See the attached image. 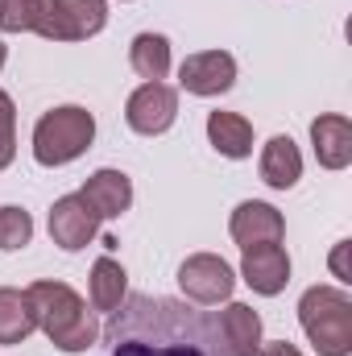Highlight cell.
Listing matches in <instances>:
<instances>
[{"mask_svg":"<svg viewBox=\"0 0 352 356\" xmlns=\"http://www.w3.org/2000/svg\"><path fill=\"white\" fill-rule=\"evenodd\" d=\"M112 356H232L216 315L162 294H129L99 332Z\"/></svg>","mask_w":352,"mask_h":356,"instance_id":"6da1fadb","label":"cell"},{"mask_svg":"<svg viewBox=\"0 0 352 356\" xmlns=\"http://www.w3.org/2000/svg\"><path fill=\"white\" fill-rule=\"evenodd\" d=\"M79 199L95 211V220H116V216H125L133 207V182H129L125 170L104 166L79 186Z\"/></svg>","mask_w":352,"mask_h":356,"instance_id":"7c38bea8","label":"cell"},{"mask_svg":"<svg viewBox=\"0 0 352 356\" xmlns=\"http://www.w3.org/2000/svg\"><path fill=\"white\" fill-rule=\"evenodd\" d=\"M298 323L319 356H352V298L340 286H311L298 298Z\"/></svg>","mask_w":352,"mask_h":356,"instance_id":"3957f363","label":"cell"},{"mask_svg":"<svg viewBox=\"0 0 352 356\" xmlns=\"http://www.w3.org/2000/svg\"><path fill=\"white\" fill-rule=\"evenodd\" d=\"M4 58H8V46L0 42V71H4Z\"/></svg>","mask_w":352,"mask_h":356,"instance_id":"d4e9b609","label":"cell"},{"mask_svg":"<svg viewBox=\"0 0 352 356\" xmlns=\"http://www.w3.org/2000/svg\"><path fill=\"white\" fill-rule=\"evenodd\" d=\"M129 67L145 83H162L170 75V42L162 33H137L129 46Z\"/></svg>","mask_w":352,"mask_h":356,"instance_id":"d6986e66","label":"cell"},{"mask_svg":"<svg viewBox=\"0 0 352 356\" xmlns=\"http://www.w3.org/2000/svg\"><path fill=\"white\" fill-rule=\"evenodd\" d=\"M349 245H352V241H340V245L332 249V273H336L340 282H349V266H344V257H349Z\"/></svg>","mask_w":352,"mask_h":356,"instance_id":"cb8c5ba5","label":"cell"},{"mask_svg":"<svg viewBox=\"0 0 352 356\" xmlns=\"http://www.w3.org/2000/svg\"><path fill=\"white\" fill-rule=\"evenodd\" d=\"M95 141V116L79 104H63L50 108L38 124H33V158L38 166L54 170V166H71L75 158H83Z\"/></svg>","mask_w":352,"mask_h":356,"instance_id":"277c9868","label":"cell"},{"mask_svg":"<svg viewBox=\"0 0 352 356\" xmlns=\"http://www.w3.org/2000/svg\"><path fill=\"white\" fill-rule=\"evenodd\" d=\"M178 286L191 302L199 307H216V302H228L232 290H237V273L224 257L216 253H191L182 266H178Z\"/></svg>","mask_w":352,"mask_h":356,"instance_id":"8992f818","label":"cell"},{"mask_svg":"<svg viewBox=\"0 0 352 356\" xmlns=\"http://www.w3.org/2000/svg\"><path fill=\"white\" fill-rule=\"evenodd\" d=\"M125 120L141 137H162L178 120V91L170 83H141L125 104Z\"/></svg>","mask_w":352,"mask_h":356,"instance_id":"52a82bcc","label":"cell"},{"mask_svg":"<svg viewBox=\"0 0 352 356\" xmlns=\"http://www.w3.org/2000/svg\"><path fill=\"white\" fill-rule=\"evenodd\" d=\"M33 332H38V323H33V311H29L25 290L0 286V344H4V348L25 344Z\"/></svg>","mask_w":352,"mask_h":356,"instance_id":"ac0fdd59","label":"cell"},{"mask_svg":"<svg viewBox=\"0 0 352 356\" xmlns=\"http://www.w3.org/2000/svg\"><path fill=\"white\" fill-rule=\"evenodd\" d=\"M46 0H0V33H38Z\"/></svg>","mask_w":352,"mask_h":356,"instance_id":"44dd1931","label":"cell"},{"mask_svg":"<svg viewBox=\"0 0 352 356\" xmlns=\"http://www.w3.org/2000/svg\"><path fill=\"white\" fill-rule=\"evenodd\" d=\"M241 277L253 294L273 298L290 286V253L282 245H253L241 257Z\"/></svg>","mask_w":352,"mask_h":356,"instance_id":"8fae6325","label":"cell"},{"mask_svg":"<svg viewBox=\"0 0 352 356\" xmlns=\"http://www.w3.org/2000/svg\"><path fill=\"white\" fill-rule=\"evenodd\" d=\"M91 311H104V315H112L125 298H129V273L125 266L112 257V253H104V257H95V266H91Z\"/></svg>","mask_w":352,"mask_h":356,"instance_id":"e0dca14e","label":"cell"},{"mask_svg":"<svg viewBox=\"0 0 352 356\" xmlns=\"http://www.w3.org/2000/svg\"><path fill=\"white\" fill-rule=\"evenodd\" d=\"M25 298H29V311H33L38 332H46V340L58 353H88L91 344L99 340L95 311L88 307V298L75 286L46 277V282L25 286Z\"/></svg>","mask_w":352,"mask_h":356,"instance_id":"7a4b0ae2","label":"cell"},{"mask_svg":"<svg viewBox=\"0 0 352 356\" xmlns=\"http://www.w3.org/2000/svg\"><path fill=\"white\" fill-rule=\"evenodd\" d=\"M95 232H99V220H95V211H91L88 203L79 199V191L54 199V207H50V241L58 249L79 253V249H88L91 241H95Z\"/></svg>","mask_w":352,"mask_h":356,"instance_id":"9c48e42d","label":"cell"},{"mask_svg":"<svg viewBox=\"0 0 352 356\" xmlns=\"http://www.w3.org/2000/svg\"><path fill=\"white\" fill-rule=\"evenodd\" d=\"M257 356H303V353H298V344H290V340H262Z\"/></svg>","mask_w":352,"mask_h":356,"instance_id":"603a6c76","label":"cell"},{"mask_svg":"<svg viewBox=\"0 0 352 356\" xmlns=\"http://www.w3.org/2000/svg\"><path fill=\"white\" fill-rule=\"evenodd\" d=\"M298 178H303V154H298V145L290 141V137H269L262 149V182L265 186H273V191H290V186H298Z\"/></svg>","mask_w":352,"mask_h":356,"instance_id":"9a60e30c","label":"cell"},{"mask_svg":"<svg viewBox=\"0 0 352 356\" xmlns=\"http://www.w3.org/2000/svg\"><path fill=\"white\" fill-rule=\"evenodd\" d=\"M17 158V108L13 95L0 91V170H8Z\"/></svg>","mask_w":352,"mask_h":356,"instance_id":"7402d4cb","label":"cell"},{"mask_svg":"<svg viewBox=\"0 0 352 356\" xmlns=\"http://www.w3.org/2000/svg\"><path fill=\"white\" fill-rule=\"evenodd\" d=\"M311 145L323 170H344L352 162V124L340 112H323L311 120Z\"/></svg>","mask_w":352,"mask_h":356,"instance_id":"5bb4252c","label":"cell"},{"mask_svg":"<svg viewBox=\"0 0 352 356\" xmlns=\"http://www.w3.org/2000/svg\"><path fill=\"white\" fill-rule=\"evenodd\" d=\"M108 25V0H46L38 33L46 42H88Z\"/></svg>","mask_w":352,"mask_h":356,"instance_id":"5b68a950","label":"cell"},{"mask_svg":"<svg viewBox=\"0 0 352 356\" xmlns=\"http://www.w3.org/2000/svg\"><path fill=\"white\" fill-rule=\"evenodd\" d=\"M232 83H237V58L228 50H199V54H186L178 67V88L203 99L232 91Z\"/></svg>","mask_w":352,"mask_h":356,"instance_id":"ba28073f","label":"cell"},{"mask_svg":"<svg viewBox=\"0 0 352 356\" xmlns=\"http://www.w3.org/2000/svg\"><path fill=\"white\" fill-rule=\"evenodd\" d=\"M33 241V216L17 203L0 207V253H21Z\"/></svg>","mask_w":352,"mask_h":356,"instance_id":"ffe728a7","label":"cell"},{"mask_svg":"<svg viewBox=\"0 0 352 356\" xmlns=\"http://www.w3.org/2000/svg\"><path fill=\"white\" fill-rule=\"evenodd\" d=\"M228 232L241 249H253V245H282L286 236V220L273 203H262V199H245L237 203L232 220H228Z\"/></svg>","mask_w":352,"mask_h":356,"instance_id":"30bf717a","label":"cell"},{"mask_svg":"<svg viewBox=\"0 0 352 356\" xmlns=\"http://www.w3.org/2000/svg\"><path fill=\"white\" fill-rule=\"evenodd\" d=\"M207 141L220 158H249L253 154V124L241 116V112H211L207 116Z\"/></svg>","mask_w":352,"mask_h":356,"instance_id":"2e32d148","label":"cell"},{"mask_svg":"<svg viewBox=\"0 0 352 356\" xmlns=\"http://www.w3.org/2000/svg\"><path fill=\"white\" fill-rule=\"evenodd\" d=\"M216 327L220 340L232 356H257L262 348V315L249 302H224V311H216Z\"/></svg>","mask_w":352,"mask_h":356,"instance_id":"4fadbf2b","label":"cell"}]
</instances>
